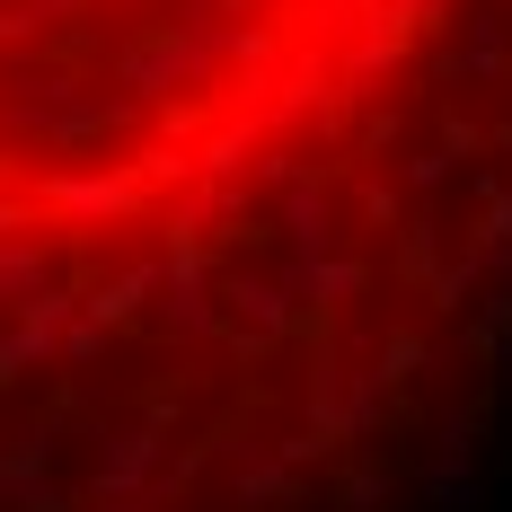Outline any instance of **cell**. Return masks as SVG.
Here are the masks:
<instances>
[{
    "instance_id": "6da1fadb",
    "label": "cell",
    "mask_w": 512,
    "mask_h": 512,
    "mask_svg": "<svg viewBox=\"0 0 512 512\" xmlns=\"http://www.w3.org/2000/svg\"><path fill=\"white\" fill-rule=\"evenodd\" d=\"M151 468H159V433H151V424H124V433H106V460H98V504H142Z\"/></svg>"
},
{
    "instance_id": "7a4b0ae2",
    "label": "cell",
    "mask_w": 512,
    "mask_h": 512,
    "mask_svg": "<svg viewBox=\"0 0 512 512\" xmlns=\"http://www.w3.org/2000/svg\"><path fill=\"white\" fill-rule=\"evenodd\" d=\"M204 71H212V45H195V36H177V45H159V53H124V89H142V98H177Z\"/></svg>"
},
{
    "instance_id": "3957f363",
    "label": "cell",
    "mask_w": 512,
    "mask_h": 512,
    "mask_svg": "<svg viewBox=\"0 0 512 512\" xmlns=\"http://www.w3.org/2000/svg\"><path fill=\"white\" fill-rule=\"evenodd\" d=\"M468 460H477V424L451 415V424H442V451H433V468H424V486H433V504H442V512H477Z\"/></svg>"
},
{
    "instance_id": "277c9868",
    "label": "cell",
    "mask_w": 512,
    "mask_h": 512,
    "mask_svg": "<svg viewBox=\"0 0 512 512\" xmlns=\"http://www.w3.org/2000/svg\"><path fill=\"white\" fill-rule=\"evenodd\" d=\"M168 318H177V327H195V336L221 318V301H212V274L195 265V248H186V239H177V256H168Z\"/></svg>"
},
{
    "instance_id": "5b68a950",
    "label": "cell",
    "mask_w": 512,
    "mask_h": 512,
    "mask_svg": "<svg viewBox=\"0 0 512 512\" xmlns=\"http://www.w3.org/2000/svg\"><path fill=\"white\" fill-rule=\"evenodd\" d=\"M292 292H309V301H354L362 265H345V256H292Z\"/></svg>"
},
{
    "instance_id": "8992f818",
    "label": "cell",
    "mask_w": 512,
    "mask_h": 512,
    "mask_svg": "<svg viewBox=\"0 0 512 512\" xmlns=\"http://www.w3.org/2000/svg\"><path fill=\"white\" fill-rule=\"evenodd\" d=\"M53 204L80 212V221H106V212L133 204V177H89V186H53Z\"/></svg>"
},
{
    "instance_id": "52a82bcc",
    "label": "cell",
    "mask_w": 512,
    "mask_h": 512,
    "mask_svg": "<svg viewBox=\"0 0 512 512\" xmlns=\"http://www.w3.org/2000/svg\"><path fill=\"white\" fill-rule=\"evenodd\" d=\"M151 283H159V265H133V274H124V283H106L98 301H89V327H98V336H106V327H115V318H133V309L151 301Z\"/></svg>"
},
{
    "instance_id": "ba28073f",
    "label": "cell",
    "mask_w": 512,
    "mask_h": 512,
    "mask_svg": "<svg viewBox=\"0 0 512 512\" xmlns=\"http://www.w3.org/2000/svg\"><path fill=\"white\" fill-rule=\"evenodd\" d=\"M230 309H239L248 327H265V336H274V327L292 318V292H283V283H256V274H239V283H230Z\"/></svg>"
},
{
    "instance_id": "9c48e42d",
    "label": "cell",
    "mask_w": 512,
    "mask_h": 512,
    "mask_svg": "<svg viewBox=\"0 0 512 512\" xmlns=\"http://www.w3.org/2000/svg\"><path fill=\"white\" fill-rule=\"evenodd\" d=\"M283 230H292V248H301V256L327 248V186H301V195L283 204Z\"/></svg>"
},
{
    "instance_id": "30bf717a",
    "label": "cell",
    "mask_w": 512,
    "mask_h": 512,
    "mask_svg": "<svg viewBox=\"0 0 512 512\" xmlns=\"http://www.w3.org/2000/svg\"><path fill=\"white\" fill-rule=\"evenodd\" d=\"M256 504H283V460H248L239 468V512H256Z\"/></svg>"
},
{
    "instance_id": "8fae6325",
    "label": "cell",
    "mask_w": 512,
    "mask_h": 512,
    "mask_svg": "<svg viewBox=\"0 0 512 512\" xmlns=\"http://www.w3.org/2000/svg\"><path fill=\"white\" fill-rule=\"evenodd\" d=\"M486 345H495V362H512V292L486 301Z\"/></svg>"
},
{
    "instance_id": "7c38bea8",
    "label": "cell",
    "mask_w": 512,
    "mask_h": 512,
    "mask_svg": "<svg viewBox=\"0 0 512 512\" xmlns=\"http://www.w3.org/2000/svg\"><path fill=\"white\" fill-rule=\"evenodd\" d=\"M62 9H80V0H18V18H9V27H45V18H62Z\"/></svg>"
},
{
    "instance_id": "4fadbf2b",
    "label": "cell",
    "mask_w": 512,
    "mask_h": 512,
    "mask_svg": "<svg viewBox=\"0 0 512 512\" xmlns=\"http://www.w3.org/2000/svg\"><path fill=\"white\" fill-rule=\"evenodd\" d=\"M380 486H389V477H380V468H362L354 486H345V504H354V512H371V504H380Z\"/></svg>"
},
{
    "instance_id": "5bb4252c",
    "label": "cell",
    "mask_w": 512,
    "mask_h": 512,
    "mask_svg": "<svg viewBox=\"0 0 512 512\" xmlns=\"http://www.w3.org/2000/svg\"><path fill=\"white\" fill-rule=\"evenodd\" d=\"M27 512H71V504H62V495H45V504H27Z\"/></svg>"
},
{
    "instance_id": "9a60e30c",
    "label": "cell",
    "mask_w": 512,
    "mask_h": 512,
    "mask_svg": "<svg viewBox=\"0 0 512 512\" xmlns=\"http://www.w3.org/2000/svg\"><path fill=\"white\" fill-rule=\"evenodd\" d=\"M186 9H195V18H212V0H186Z\"/></svg>"
}]
</instances>
